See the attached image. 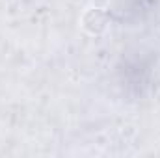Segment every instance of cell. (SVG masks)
Listing matches in <instances>:
<instances>
[{
    "label": "cell",
    "mask_w": 160,
    "mask_h": 158,
    "mask_svg": "<svg viewBox=\"0 0 160 158\" xmlns=\"http://www.w3.org/2000/svg\"><path fill=\"white\" fill-rule=\"evenodd\" d=\"M106 22H108V17H106V13L102 11V9H99V7H93V9H89V11H86L84 13V17H82V26L89 32V34H101L104 28H106Z\"/></svg>",
    "instance_id": "obj_1"
}]
</instances>
